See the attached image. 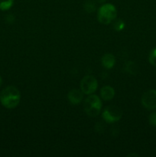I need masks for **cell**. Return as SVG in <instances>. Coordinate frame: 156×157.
<instances>
[{"label":"cell","mask_w":156,"mask_h":157,"mask_svg":"<svg viewBox=\"0 0 156 157\" xmlns=\"http://www.w3.org/2000/svg\"><path fill=\"white\" fill-rule=\"evenodd\" d=\"M103 128L104 125L102 124H101V123H98L96 125V131H97L98 133H102L103 131Z\"/></svg>","instance_id":"cell-17"},{"label":"cell","mask_w":156,"mask_h":157,"mask_svg":"<svg viewBox=\"0 0 156 157\" xmlns=\"http://www.w3.org/2000/svg\"><path fill=\"white\" fill-rule=\"evenodd\" d=\"M98 87L97 80L93 75H86L80 81L81 91L84 94L90 95L94 93Z\"/></svg>","instance_id":"cell-5"},{"label":"cell","mask_w":156,"mask_h":157,"mask_svg":"<svg viewBox=\"0 0 156 157\" xmlns=\"http://www.w3.org/2000/svg\"><path fill=\"white\" fill-rule=\"evenodd\" d=\"M21 100V94L14 86H8L0 93V102L7 109H14L18 105Z\"/></svg>","instance_id":"cell-1"},{"label":"cell","mask_w":156,"mask_h":157,"mask_svg":"<svg viewBox=\"0 0 156 157\" xmlns=\"http://www.w3.org/2000/svg\"><path fill=\"white\" fill-rule=\"evenodd\" d=\"M95 1H96L97 3H99V4H104L106 0H95Z\"/></svg>","instance_id":"cell-18"},{"label":"cell","mask_w":156,"mask_h":157,"mask_svg":"<svg viewBox=\"0 0 156 157\" xmlns=\"http://www.w3.org/2000/svg\"><path fill=\"white\" fill-rule=\"evenodd\" d=\"M84 9L88 13H93L96 11V2L92 0H87L85 2L84 5Z\"/></svg>","instance_id":"cell-11"},{"label":"cell","mask_w":156,"mask_h":157,"mask_svg":"<svg viewBox=\"0 0 156 157\" xmlns=\"http://www.w3.org/2000/svg\"><path fill=\"white\" fill-rule=\"evenodd\" d=\"M84 110L90 117H96L102 109V102L97 95L90 94L84 101Z\"/></svg>","instance_id":"cell-3"},{"label":"cell","mask_w":156,"mask_h":157,"mask_svg":"<svg viewBox=\"0 0 156 157\" xmlns=\"http://www.w3.org/2000/svg\"><path fill=\"white\" fill-rule=\"evenodd\" d=\"M141 101L143 107L148 110L156 109V90H149L144 93Z\"/></svg>","instance_id":"cell-6"},{"label":"cell","mask_w":156,"mask_h":157,"mask_svg":"<svg viewBox=\"0 0 156 157\" xmlns=\"http://www.w3.org/2000/svg\"><path fill=\"white\" fill-rule=\"evenodd\" d=\"M122 111L120 108L116 106H109L102 111V117L104 121L109 124L117 122L122 118Z\"/></svg>","instance_id":"cell-4"},{"label":"cell","mask_w":156,"mask_h":157,"mask_svg":"<svg viewBox=\"0 0 156 157\" xmlns=\"http://www.w3.org/2000/svg\"><path fill=\"white\" fill-rule=\"evenodd\" d=\"M5 20H6V22L9 23V24H12V23H14V21H15V15H12V14H9V15H7L6 16Z\"/></svg>","instance_id":"cell-16"},{"label":"cell","mask_w":156,"mask_h":157,"mask_svg":"<svg viewBox=\"0 0 156 157\" xmlns=\"http://www.w3.org/2000/svg\"><path fill=\"white\" fill-rule=\"evenodd\" d=\"M102 65L106 69H111L114 67L115 63H116V58L115 56L112 54L107 53L102 56L101 60Z\"/></svg>","instance_id":"cell-8"},{"label":"cell","mask_w":156,"mask_h":157,"mask_svg":"<svg viewBox=\"0 0 156 157\" xmlns=\"http://www.w3.org/2000/svg\"><path fill=\"white\" fill-rule=\"evenodd\" d=\"M128 156H138L139 155H138V154H133V153H132V154H129V155H128Z\"/></svg>","instance_id":"cell-19"},{"label":"cell","mask_w":156,"mask_h":157,"mask_svg":"<svg viewBox=\"0 0 156 157\" xmlns=\"http://www.w3.org/2000/svg\"><path fill=\"white\" fill-rule=\"evenodd\" d=\"M148 60H149L150 64L156 67V48H154L150 52Z\"/></svg>","instance_id":"cell-14"},{"label":"cell","mask_w":156,"mask_h":157,"mask_svg":"<svg viewBox=\"0 0 156 157\" xmlns=\"http://www.w3.org/2000/svg\"><path fill=\"white\" fill-rule=\"evenodd\" d=\"M67 98H68L70 104L76 105L83 101L84 93L81 90H77V89H72L71 90L69 91L68 94H67Z\"/></svg>","instance_id":"cell-7"},{"label":"cell","mask_w":156,"mask_h":157,"mask_svg":"<svg viewBox=\"0 0 156 157\" xmlns=\"http://www.w3.org/2000/svg\"><path fill=\"white\" fill-rule=\"evenodd\" d=\"M117 15V11L113 4L106 3L100 6L98 10V21L104 25H109L114 21Z\"/></svg>","instance_id":"cell-2"},{"label":"cell","mask_w":156,"mask_h":157,"mask_svg":"<svg viewBox=\"0 0 156 157\" xmlns=\"http://www.w3.org/2000/svg\"><path fill=\"white\" fill-rule=\"evenodd\" d=\"M100 96L103 101H110L115 96V90L110 86H104L100 90Z\"/></svg>","instance_id":"cell-9"},{"label":"cell","mask_w":156,"mask_h":157,"mask_svg":"<svg viewBox=\"0 0 156 157\" xmlns=\"http://www.w3.org/2000/svg\"><path fill=\"white\" fill-rule=\"evenodd\" d=\"M2 77L0 76V87L2 86Z\"/></svg>","instance_id":"cell-20"},{"label":"cell","mask_w":156,"mask_h":157,"mask_svg":"<svg viewBox=\"0 0 156 157\" xmlns=\"http://www.w3.org/2000/svg\"><path fill=\"white\" fill-rule=\"evenodd\" d=\"M125 71L130 75H136L139 72V67L136 63L130 61H128L125 65Z\"/></svg>","instance_id":"cell-10"},{"label":"cell","mask_w":156,"mask_h":157,"mask_svg":"<svg viewBox=\"0 0 156 157\" xmlns=\"http://www.w3.org/2000/svg\"><path fill=\"white\" fill-rule=\"evenodd\" d=\"M149 124H151L153 127H156V112L151 113V115L149 116Z\"/></svg>","instance_id":"cell-15"},{"label":"cell","mask_w":156,"mask_h":157,"mask_svg":"<svg viewBox=\"0 0 156 157\" xmlns=\"http://www.w3.org/2000/svg\"><path fill=\"white\" fill-rule=\"evenodd\" d=\"M125 22H124L122 19H118L114 21L113 28H114L115 30L117 31V32H120V31L123 30L124 28H125Z\"/></svg>","instance_id":"cell-13"},{"label":"cell","mask_w":156,"mask_h":157,"mask_svg":"<svg viewBox=\"0 0 156 157\" xmlns=\"http://www.w3.org/2000/svg\"><path fill=\"white\" fill-rule=\"evenodd\" d=\"M13 4L14 0H0V10H8L12 7Z\"/></svg>","instance_id":"cell-12"}]
</instances>
